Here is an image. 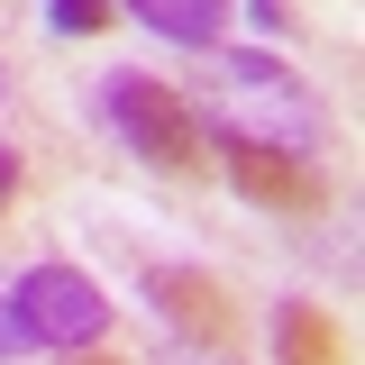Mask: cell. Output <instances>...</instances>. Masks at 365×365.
Segmentation results:
<instances>
[{
	"label": "cell",
	"mask_w": 365,
	"mask_h": 365,
	"mask_svg": "<svg viewBox=\"0 0 365 365\" xmlns=\"http://www.w3.org/2000/svg\"><path fill=\"white\" fill-rule=\"evenodd\" d=\"M146 302H155L165 319H182V338H201V347L228 338V292L210 283V274H192V265H155L146 274Z\"/></svg>",
	"instance_id": "5b68a950"
},
{
	"label": "cell",
	"mask_w": 365,
	"mask_h": 365,
	"mask_svg": "<svg viewBox=\"0 0 365 365\" xmlns=\"http://www.w3.org/2000/svg\"><path fill=\"white\" fill-rule=\"evenodd\" d=\"M101 19H110V0H46V28L55 37H91Z\"/></svg>",
	"instance_id": "ba28073f"
},
{
	"label": "cell",
	"mask_w": 365,
	"mask_h": 365,
	"mask_svg": "<svg viewBox=\"0 0 365 365\" xmlns=\"http://www.w3.org/2000/svg\"><path fill=\"white\" fill-rule=\"evenodd\" d=\"M9 302L28 319V338H37V356H83L110 338V302H101V283L73 265H28L9 274Z\"/></svg>",
	"instance_id": "3957f363"
},
{
	"label": "cell",
	"mask_w": 365,
	"mask_h": 365,
	"mask_svg": "<svg viewBox=\"0 0 365 365\" xmlns=\"http://www.w3.org/2000/svg\"><path fill=\"white\" fill-rule=\"evenodd\" d=\"M9 356H37V338H28V319H19L9 283H0V365H9Z\"/></svg>",
	"instance_id": "9c48e42d"
},
{
	"label": "cell",
	"mask_w": 365,
	"mask_h": 365,
	"mask_svg": "<svg viewBox=\"0 0 365 365\" xmlns=\"http://www.w3.org/2000/svg\"><path fill=\"white\" fill-rule=\"evenodd\" d=\"M201 110H210L220 137H256V146L311 155V165H319V146H329L319 91L283 55H256V46H201Z\"/></svg>",
	"instance_id": "6da1fadb"
},
{
	"label": "cell",
	"mask_w": 365,
	"mask_h": 365,
	"mask_svg": "<svg viewBox=\"0 0 365 365\" xmlns=\"http://www.w3.org/2000/svg\"><path fill=\"white\" fill-rule=\"evenodd\" d=\"M210 137H220V128H210ZM220 165L237 174L247 201H274V210L311 201V155H283V146H256V137H220Z\"/></svg>",
	"instance_id": "277c9868"
},
{
	"label": "cell",
	"mask_w": 365,
	"mask_h": 365,
	"mask_svg": "<svg viewBox=\"0 0 365 365\" xmlns=\"http://www.w3.org/2000/svg\"><path fill=\"white\" fill-rule=\"evenodd\" d=\"M0 91H9V73H0Z\"/></svg>",
	"instance_id": "7c38bea8"
},
{
	"label": "cell",
	"mask_w": 365,
	"mask_h": 365,
	"mask_svg": "<svg viewBox=\"0 0 365 365\" xmlns=\"http://www.w3.org/2000/svg\"><path fill=\"white\" fill-rule=\"evenodd\" d=\"M155 365H237L220 347H201V338H174V347H155Z\"/></svg>",
	"instance_id": "30bf717a"
},
{
	"label": "cell",
	"mask_w": 365,
	"mask_h": 365,
	"mask_svg": "<svg viewBox=\"0 0 365 365\" xmlns=\"http://www.w3.org/2000/svg\"><path fill=\"white\" fill-rule=\"evenodd\" d=\"M101 119L128 137L146 165H165V174H192V165H201V119H192V101L165 91L155 73H110V83H101Z\"/></svg>",
	"instance_id": "7a4b0ae2"
},
{
	"label": "cell",
	"mask_w": 365,
	"mask_h": 365,
	"mask_svg": "<svg viewBox=\"0 0 365 365\" xmlns=\"http://www.w3.org/2000/svg\"><path fill=\"white\" fill-rule=\"evenodd\" d=\"M9 192H19V155L0 146V210H9Z\"/></svg>",
	"instance_id": "8fae6325"
},
{
	"label": "cell",
	"mask_w": 365,
	"mask_h": 365,
	"mask_svg": "<svg viewBox=\"0 0 365 365\" xmlns=\"http://www.w3.org/2000/svg\"><path fill=\"white\" fill-rule=\"evenodd\" d=\"M274 356H283V365H347V347H338L329 311H311V302H283V311H274Z\"/></svg>",
	"instance_id": "8992f818"
},
{
	"label": "cell",
	"mask_w": 365,
	"mask_h": 365,
	"mask_svg": "<svg viewBox=\"0 0 365 365\" xmlns=\"http://www.w3.org/2000/svg\"><path fill=\"white\" fill-rule=\"evenodd\" d=\"M137 19L155 28V37H174V46H220V28H228V0H128Z\"/></svg>",
	"instance_id": "52a82bcc"
}]
</instances>
